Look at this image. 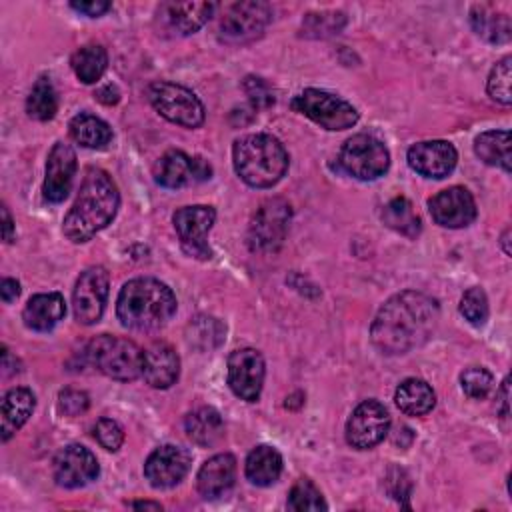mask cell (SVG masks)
I'll list each match as a JSON object with an SVG mask.
<instances>
[{"instance_id": "obj_37", "label": "cell", "mask_w": 512, "mask_h": 512, "mask_svg": "<svg viewBox=\"0 0 512 512\" xmlns=\"http://www.w3.org/2000/svg\"><path fill=\"white\" fill-rule=\"evenodd\" d=\"M346 24V16L342 12H320V14H308L304 18V34L312 38H326L332 34H338Z\"/></svg>"}, {"instance_id": "obj_45", "label": "cell", "mask_w": 512, "mask_h": 512, "mask_svg": "<svg viewBox=\"0 0 512 512\" xmlns=\"http://www.w3.org/2000/svg\"><path fill=\"white\" fill-rule=\"evenodd\" d=\"M0 294H2V300H4L6 304H10L12 300L18 298V294H20V284H18L14 278H4V280L0 282Z\"/></svg>"}, {"instance_id": "obj_12", "label": "cell", "mask_w": 512, "mask_h": 512, "mask_svg": "<svg viewBox=\"0 0 512 512\" xmlns=\"http://www.w3.org/2000/svg\"><path fill=\"white\" fill-rule=\"evenodd\" d=\"M154 180L164 188H184L206 182L212 176L210 164L200 156L182 150H168L154 164Z\"/></svg>"}, {"instance_id": "obj_42", "label": "cell", "mask_w": 512, "mask_h": 512, "mask_svg": "<svg viewBox=\"0 0 512 512\" xmlns=\"http://www.w3.org/2000/svg\"><path fill=\"white\" fill-rule=\"evenodd\" d=\"M90 400L88 394L82 390H74V388H66L58 394V408L62 414L66 416H78L88 408Z\"/></svg>"}, {"instance_id": "obj_28", "label": "cell", "mask_w": 512, "mask_h": 512, "mask_svg": "<svg viewBox=\"0 0 512 512\" xmlns=\"http://www.w3.org/2000/svg\"><path fill=\"white\" fill-rule=\"evenodd\" d=\"M244 472L254 486H270L282 472V456L272 446H256L246 458Z\"/></svg>"}, {"instance_id": "obj_24", "label": "cell", "mask_w": 512, "mask_h": 512, "mask_svg": "<svg viewBox=\"0 0 512 512\" xmlns=\"http://www.w3.org/2000/svg\"><path fill=\"white\" fill-rule=\"evenodd\" d=\"M66 314V302L58 292H44L36 294L28 300L22 320L30 330L48 332L52 330Z\"/></svg>"}, {"instance_id": "obj_27", "label": "cell", "mask_w": 512, "mask_h": 512, "mask_svg": "<svg viewBox=\"0 0 512 512\" xmlns=\"http://www.w3.org/2000/svg\"><path fill=\"white\" fill-rule=\"evenodd\" d=\"M394 400L400 412H404L406 416H424L434 408L436 394L428 382L420 378H406L396 388Z\"/></svg>"}, {"instance_id": "obj_2", "label": "cell", "mask_w": 512, "mask_h": 512, "mask_svg": "<svg viewBox=\"0 0 512 512\" xmlns=\"http://www.w3.org/2000/svg\"><path fill=\"white\" fill-rule=\"evenodd\" d=\"M118 204L120 194L112 176L100 168H88L80 192L64 218V236L76 244L88 242L114 220Z\"/></svg>"}, {"instance_id": "obj_49", "label": "cell", "mask_w": 512, "mask_h": 512, "mask_svg": "<svg viewBox=\"0 0 512 512\" xmlns=\"http://www.w3.org/2000/svg\"><path fill=\"white\" fill-rule=\"evenodd\" d=\"M132 508H152V510H162L160 502H132Z\"/></svg>"}, {"instance_id": "obj_6", "label": "cell", "mask_w": 512, "mask_h": 512, "mask_svg": "<svg viewBox=\"0 0 512 512\" xmlns=\"http://www.w3.org/2000/svg\"><path fill=\"white\" fill-rule=\"evenodd\" d=\"M290 106L326 130H346L358 122V110L350 102L318 88H306Z\"/></svg>"}, {"instance_id": "obj_7", "label": "cell", "mask_w": 512, "mask_h": 512, "mask_svg": "<svg viewBox=\"0 0 512 512\" xmlns=\"http://www.w3.org/2000/svg\"><path fill=\"white\" fill-rule=\"evenodd\" d=\"M148 98L154 110L174 124L198 128L204 122V106L186 86L158 80L148 86Z\"/></svg>"}, {"instance_id": "obj_23", "label": "cell", "mask_w": 512, "mask_h": 512, "mask_svg": "<svg viewBox=\"0 0 512 512\" xmlns=\"http://www.w3.org/2000/svg\"><path fill=\"white\" fill-rule=\"evenodd\" d=\"M234 478H236V458L228 452L216 454L208 458L198 470V478H196L198 492L206 500L220 498L232 488Z\"/></svg>"}, {"instance_id": "obj_4", "label": "cell", "mask_w": 512, "mask_h": 512, "mask_svg": "<svg viewBox=\"0 0 512 512\" xmlns=\"http://www.w3.org/2000/svg\"><path fill=\"white\" fill-rule=\"evenodd\" d=\"M234 170L252 188H270L288 170V152L270 134H248L234 142Z\"/></svg>"}, {"instance_id": "obj_41", "label": "cell", "mask_w": 512, "mask_h": 512, "mask_svg": "<svg viewBox=\"0 0 512 512\" xmlns=\"http://www.w3.org/2000/svg\"><path fill=\"white\" fill-rule=\"evenodd\" d=\"M92 432H94V438L98 440V444L110 452H116L124 442V432H122L120 424L112 418H100L94 424Z\"/></svg>"}, {"instance_id": "obj_25", "label": "cell", "mask_w": 512, "mask_h": 512, "mask_svg": "<svg viewBox=\"0 0 512 512\" xmlns=\"http://www.w3.org/2000/svg\"><path fill=\"white\" fill-rule=\"evenodd\" d=\"M34 406L36 398L28 388H12L4 394L0 412V432L4 442L30 418Z\"/></svg>"}, {"instance_id": "obj_48", "label": "cell", "mask_w": 512, "mask_h": 512, "mask_svg": "<svg viewBox=\"0 0 512 512\" xmlns=\"http://www.w3.org/2000/svg\"><path fill=\"white\" fill-rule=\"evenodd\" d=\"M508 388H510V380L504 378L502 388H500V404H502V418H508Z\"/></svg>"}, {"instance_id": "obj_8", "label": "cell", "mask_w": 512, "mask_h": 512, "mask_svg": "<svg viewBox=\"0 0 512 512\" xmlns=\"http://www.w3.org/2000/svg\"><path fill=\"white\" fill-rule=\"evenodd\" d=\"M338 162L350 176L358 180H376L390 166L388 148L372 134H354L338 154Z\"/></svg>"}, {"instance_id": "obj_29", "label": "cell", "mask_w": 512, "mask_h": 512, "mask_svg": "<svg viewBox=\"0 0 512 512\" xmlns=\"http://www.w3.org/2000/svg\"><path fill=\"white\" fill-rule=\"evenodd\" d=\"M70 136L74 142H78L84 148H106L112 140V128L98 116L80 112L70 120Z\"/></svg>"}, {"instance_id": "obj_32", "label": "cell", "mask_w": 512, "mask_h": 512, "mask_svg": "<svg viewBox=\"0 0 512 512\" xmlns=\"http://www.w3.org/2000/svg\"><path fill=\"white\" fill-rule=\"evenodd\" d=\"M72 70L84 84H94L102 78L108 66V54L100 44H86L72 54Z\"/></svg>"}, {"instance_id": "obj_50", "label": "cell", "mask_w": 512, "mask_h": 512, "mask_svg": "<svg viewBox=\"0 0 512 512\" xmlns=\"http://www.w3.org/2000/svg\"><path fill=\"white\" fill-rule=\"evenodd\" d=\"M508 236H510V228H506V230H504V234H502V246H504V252H506V254H510V246H508Z\"/></svg>"}, {"instance_id": "obj_1", "label": "cell", "mask_w": 512, "mask_h": 512, "mask_svg": "<svg viewBox=\"0 0 512 512\" xmlns=\"http://www.w3.org/2000/svg\"><path fill=\"white\" fill-rule=\"evenodd\" d=\"M438 320L440 308L432 296L404 290L378 310L370 326V340L382 354H406L434 334Z\"/></svg>"}, {"instance_id": "obj_13", "label": "cell", "mask_w": 512, "mask_h": 512, "mask_svg": "<svg viewBox=\"0 0 512 512\" xmlns=\"http://www.w3.org/2000/svg\"><path fill=\"white\" fill-rule=\"evenodd\" d=\"M214 220H216V210L206 204L184 206L174 212L172 222H174V228L178 232V238H180L186 254L202 258V260L212 256L206 236H208Z\"/></svg>"}, {"instance_id": "obj_30", "label": "cell", "mask_w": 512, "mask_h": 512, "mask_svg": "<svg viewBox=\"0 0 512 512\" xmlns=\"http://www.w3.org/2000/svg\"><path fill=\"white\" fill-rule=\"evenodd\" d=\"M470 22L472 28L478 36H482L488 42L494 44H504L510 40L512 34V26H510V18L502 12L492 10L486 4H478L472 8L470 12Z\"/></svg>"}, {"instance_id": "obj_17", "label": "cell", "mask_w": 512, "mask_h": 512, "mask_svg": "<svg viewBox=\"0 0 512 512\" xmlns=\"http://www.w3.org/2000/svg\"><path fill=\"white\" fill-rule=\"evenodd\" d=\"M214 10V2H164L156 10V20L164 32L174 36H188L202 28Z\"/></svg>"}, {"instance_id": "obj_21", "label": "cell", "mask_w": 512, "mask_h": 512, "mask_svg": "<svg viewBox=\"0 0 512 512\" xmlns=\"http://www.w3.org/2000/svg\"><path fill=\"white\" fill-rule=\"evenodd\" d=\"M76 172V152L70 144L56 142L46 160V178H44V198L48 202H62L74 180Z\"/></svg>"}, {"instance_id": "obj_40", "label": "cell", "mask_w": 512, "mask_h": 512, "mask_svg": "<svg viewBox=\"0 0 512 512\" xmlns=\"http://www.w3.org/2000/svg\"><path fill=\"white\" fill-rule=\"evenodd\" d=\"M460 384H462V390L466 392V396H470L474 400H482L490 394L494 378L486 368L470 366L460 374Z\"/></svg>"}, {"instance_id": "obj_10", "label": "cell", "mask_w": 512, "mask_h": 512, "mask_svg": "<svg viewBox=\"0 0 512 512\" xmlns=\"http://www.w3.org/2000/svg\"><path fill=\"white\" fill-rule=\"evenodd\" d=\"M270 20L272 8L266 2H236L228 8L226 16L222 18L218 34L220 40L226 44H246L262 36Z\"/></svg>"}, {"instance_id": "obj_19", "label": "cell", "mask_w": 512, "mask_h": 512, "mask_svg": "<svg viewBox=\"0 0 512 512\" xmlns=\"http://www.w3.org/2000/svg\"><path fill=\"white\" fill-rule=\"evenodd\" d=\"M98 476L96 456L80 446L70 444L62 448L54 458V480L64 488H80Z\"/></svg>"}, {"instance_id": "obj_39", "label": "cell", "mask_w": 512, "mask_h": 512, "mask_svg": "<svg viewBox=\"0 0 512 512\" xmlns=\"http://www.w3.org/2000/svg\"><path fill=\"white\" fill-rule=\"evenodd\" d=\"M460 314L472 324L482 326L488 318V298L486 292L478 286L468 288L460 300Z\"/></svg>"}, {"instance_id": "obj_20", "label": "cell", "mask_w": 512, "mask_h": 512, "mask_svg": "<svg viewBox=\"0 0 512 512\" xmlns=\"http://www.w3.org/2000/svg\"><path fill=\"white\" fill-rule=\"evenodd\" d=\"M458 160L456 148L446 140H424L408 148V164L426 178L448 176Z\"/></svg>"}, {"instance_id": "obj_14", "label": "cell", "mask_w": 512, "mask_h": 512, "mask_svg": "<svg viewBox=\"0 0 512 512\" xmlns=\"http://www.w3.org/2000/svg\"><path fill=\"white\" fill-rule=\"evenodd\" d=\"M390 428V414L384 404L364 400L354 408L346 422V442L352 448L368 450L384 440Z\"/></svg>"}, {"instance_id": "obj_36", "label": "cell", "mask_w": 512, "mask_h": 512, "mask_svg": "<svg viewBox=\"0 0 512 512\" xmlns=\"http://www.w3.org/2000/svg\"><path fill=\"white\" fill-rule=\"evenodd\" d=\"M288 508L296 510V512H304V510H326L328 506H326L320 490L314 486V482L308 478H300L290 488Z\"/></svg>"}, {"instance_id": "obj_5", "label": "cell", "mask_w": 512, "mask_h": 512, "mask_svg": "<svg viewBox=\"0 0 512 512\" xmlns=\"http://www.w3.org/2000/svg\"><path fill=\"white\" fill-rule=\"evenodd\" d=\"M84 358L96 370L120 382L136 380L142 376L144 368V350L128 338L110 334H102L90 340L84 350Z\"/></svg>"}, {"instance_id": "obj_16", "label": "cell", "mask_w": 512, "mask_h": 512, "mask_svg": "<svg viewBox=\"0 0 512 512\" xmlns=\"http://www.w3.org/2000/svg\"><path fill=\"white\" fill-rule=\"evenodd\" d=\"M192 454L174 444L156 448L144 462V476L154 488H170L178 484L190 470Z\"/></svg>"}, {"instance_id": "obj_47", "label": "cell", "mask_w": 512, "mask_h": 512, "mask_svg": "<svg viewBox=\"0 0 512 512\" xmlns=\"http://www.w3.org/2000/svg\"><path fill=\"white\" fill-rule=\"evenodd\" d=\"M2 236L6 242H12V238H14V224H12V218H10V212L6 206H2Z\"/></svg>"}, {"instance_id": "obj_3", "label": "cell", "mask_w": 512, "mask_h": 512, "mask_svg": "<svg viewBox=\"0 0 512 512\" xmlns=\"http://www.w3.org/2000/svg\"><path fill=\"white\" fill-rule=\"evenodd\" d=\"M176 312L174 292L156 278H134L126 282L116 300V314L122 326L154 330L164 326Z\"/></svg>"}, {"instance_id": "obj_43", "label": "cell", "mask_w": 512, "mask_h": 512, "mask_svg": "<svg viewBox=\"0 0 512 512\" xmlns=\"http://www.w3.org/2000/svg\"><path fill=\"white\" fill-rule=\"evenodd\" d=\"M244 90L256 108H268L274 104V92L262 78L248 76L244 80Z\"/></svg>"}, {"instance_id": "obj_35", "label": "cell", "mask_w": 512, "mask_h": 512, "mask_svg": "<svg viewBox=\"0 0 512 512\" xmlns=\"http://www.w3.org/2000/svg\"><path fill=\"white\" fill-rule=\"evenodd\" d=\"M56 110H58L56 90L48 76H40L28 94L26 112L30 114V118L46 122V120L54 118Z\"/></svg>"}, {"instance_id": "obj_44", "label": "cell", "mask_w": 512, "mask_h": 512, "mask_svg": "<svg viewBox=\"0 0 512 512\" xmlns=\"http://www.w3.org/2000/svg\"><path fill=\"white\" fill-rule=\"evenodd\" d=\"M70 6L76 10V12H82V14H86V16H102L104 12H108L110 8H112V4L110 2H106V0H88V2H84V0H80V2H70Z\"/></svg>"}, {"instance_id": "obj_18", "label": "cell", "mask_w": 512, "mask_h": 512, "mask_svg": "<svg viewBox=\"0 0 512 512\" xmlns=\"http://www.w3.org/2000/svg\"><path fill=\"white\" fill-rule=\"evenodd\" d=\"M430 214L436 224L444 228H464L476 218V202L462 186H450L428 202Z\"/></svg>"}, {"instance_id": "obj_31", "label": "cell", "mask_w": 512, "mask_h": 512, "mask_svg": "<svg viewBox=\"0 0 512 512\" xmlns=\"http://www.w3.org/2000/svg\"><path fill=\"white\" fill-rule=\"evenodd\" d=\"M474 152L482 162L490 166H498L504 172H510V132L508 130L482 132L474 140Z\"/></svg>"}, {"instance_id": "obj_22", "label": "cell", "mask_w": 512, "mask_h": 512, "mask_svg": "<svg viewBox=\"0 0 512 512\" xmlns=\"http://www.w3.org/2000/svg\"><path fill=\"white\" fill-rule=\"evenodd\" d=\"M180 374V358L170 344L156 342L144 350L142 376L152 388H170Z\"/></svg>"}, {"instance_id": "obj_46", "label": "cell", "mask_w": 512, "mask_h": 512, "mask_svg": "<svg viewBox=\"0 0 512 512\" xmlns=\"http://www.w3.org/2000/svg\"><path fill=\"white\" fill-rule=\"evenodd\" d=\"M94 96H96L100 102H104V104H116V102L120 100V92H118L116 86H112V84L102 86Z\"/></svg>"}, {"instance_id": "obj_33", "label": "cell", "mask_w": 512, "mask_h": 512, "mask_svg": "<svg viewBox=\"0 0 512 512\" xmlns=\"http://www.w3.org/2000/svg\"><path fill=\"white\" fill-rule=\"evenodd\" d=\"M382 220L388 228H392L408 238H416L422 230L420 216L414 212L410 200L404 196H396L384 206Z\"/></svg>"}, {"instance_id": "obj_15", "label": "cell", "mask_w": 512, "mask_h": 512, "mask_svg": "<svg viewBox=\"0 0 512 512\" xmlns=\"http://www.w3.org/2000/svg\"><path fill=\"white\" fill-rule=\"evenodd\" d=\"M264 372V358L254 348H240L228 356V386L246 402L260 398Z\"/></svg>"}, {"instance_id": "obj_11", "label": "cell", "mask_w": 512, "mask_h": 512, "mask_svg": "<svg viewBox=\"0 0 512 512\" xmlns=\"http://www.w3.org/2000/svg\"><path fill=\"white\" fill-rule=\"evenodd\" d=\"M108 286L110 278L102 266H92L78 276L72 292V308L76 322L90 326L100 320L108 298Z\"/></svg>"}, {"instance_id": "obj_38", "label": "cell", "mask_w": 512, "mask_h": 512, "mask_svg": "<svg viewBox=\"0 0 512 512\" xmlns=\"http://www.w3.org/2000/svg\"><path fill=\"white\" fill-rule=\"evenodd\" d=\"M510 62H512L510 56H504L500 62H496L494 68L490 70L488 84H486L490 98L496 100V102H500V104H506V106L512 102V92H510V78H512Z\"/></svg>"}, {"instance_id": "obj_26", "label": "cell", "mask_w": 512, "mask_h": 512, "mask_svg": "<svg viewBox=\"0 0 512 512\" xmlns=\"http://www.w3.org/2000/svg\"><path fill=\"white\" fill-rule=\"evenodd\" d=\"M188 438L198 446H214L224 436V422L218 410L200 406L184 418Z\"/></svg>"}, {"instance_id": "obj_34", "label": "cell", "mask_w": 512, "mask_h": 512, "mask_svg": "<svg viewBox=\"0 0 512 512\" xmlns=\"http://www.w3.org/2000/svg\"><path fill=\"white\" fill-rule=\"evenodd\" d=\"M224 334H226V326L218 318L206 316V314L192 318L190 324L186 326L188 344L202 352L220 346L224 340Z\"/></svg>"}, {"instance_id": "obj_9", "label": "cell", "mask_w": 512, "mask_h": 512, "mask_svg": "<svg viewBox=\"0 0 512 512\" xmlns=\"http://www.w3.org/2000/svg\"><path fill=\"white\" fill-rule=\"evenodd\" d=\"M292 210L290 204L282 198L266 200L254 214L248 228V246L254 252H276L290 226Z\"/></svg>"}]
</instances>
